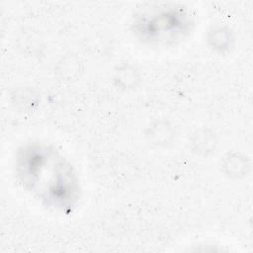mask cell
Listing matches in <instances>:
<instances>
[{
  "instance_id": "obj_1",
  "label": "cell",
  "mask_w": 253,
  "mask_h": 253,
  "mask_svg": "<svg viewBox=\"0 0 253 253\" xmlns=\"http://www.w3.org/2000/svg\"><path fill=\"white\" fill-rule=\"evenodd\" d=\"M18 174L27 189L48 206L68 209L78 197L76 176L67 161L54 149L33 143L20 150Z\"/></svg>"
},
{
  "instance_id": "obj_2",
  "label": "cell",
  "mask_w": 253,
  "mask_h": 253,
  "mask_svg": "<svg viewBox=\"0 0 253 253\" xmlns=\"http://www.w3.org/2000/svg\"><path fill=\"white\" fill-rule=\"evenodd\" d=\"M191 25V17L184 7L158 3L144 6L137 13L133 30L143 42L166 44L182 39Z\"/></svg>"
}]
</instances>
